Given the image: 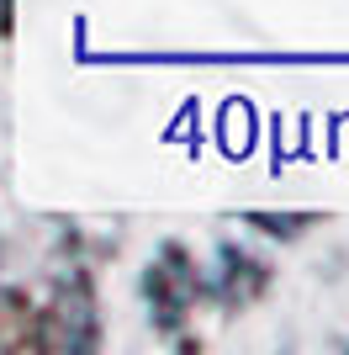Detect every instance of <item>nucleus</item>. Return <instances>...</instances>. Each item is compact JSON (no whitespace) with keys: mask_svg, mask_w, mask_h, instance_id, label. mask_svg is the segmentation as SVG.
<instances>
[{"mask_svg":"<svg viewBox=\"0 0 349 355\" xmlns=\"http://www.w3.org/2000/svg\"><path fill=\"white\" fill-rule=\"evenodd\" d=\"M0 11H6V0H0Z\"/></svg>","mask_w":349,"mask_h":355,"instance_id":"f257e3e1","label":"nucleus"}]
</instances>
